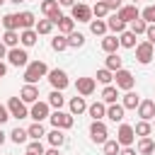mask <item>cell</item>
<instances>
[{
    "instance_id": "obj_1",
    "label": "cell",
    "mask_w": 155,
    "mask_h": 155,
    "mask_svg": "<svg viewBox=\"0 0 155 155\" xmlns=\"http://www.w3.org/2000/svg\"><path fill=\"white\" fill-rule=\"evenodd\" d=\"M48 75V65L44 63V61H31L27 68H24V82H29V85H36L41 78H46Z\"/></svg>"
},
{
    "instance_id": "obj_2",
    "label": "cell",
    "mask_w": 155,
    "mask_h": 155,
    "mask_svg": "<svg viewBox=\"0 0 155 155\" xmlns=\"http://www.w3.org/2000/svg\"><path fill=\"white\" fill-rule=\"evenodd\" d=\"M48 121H51V126H53V128H63V131H68V128H73V124H75V119H73V114H68V111H61V109H56V111H51V116H48Z\"/></svg>"
},
{
    "instance_id": "obj_3",
    "label": "cell",
    "mask_w": 155,
    "mask_h": 155,
    "mask_svg": "<svg viewBox=\"0 0 155 155\" xmlns=\"http://www.w3.org/2000/svg\"><path fill=\"white\" fill-rule=\"evenodd\" d=\"M153 58H155V46H153L150 41H140V44L136 46V61H138L140 65H148Z\"/></svg>"
},
{
    "instance_id": "obj_4",
    "label": "cell",
    "mask_w": 155,
    "mask_h": 155,
    "mask_svg": "<svg viewBox=\"0 0 155 155\" xmlns=\"http://www.w3.org/2000/svg\"><path fill=\"white\" fill-rule=\"evenodd\" d=\"M70 17L75 19V22H92V7L87 5V2H75L73 7H70Z\"/></svg>"
},
{
    "instance_id": "obj_5",
    "label": "cell",
    "mask_w": 155,
    "mask_h": 155,
    "mask_svg": "<svg viewBox=\"0 0 155 155\" xmlns=\"http://www.w3.org/2000/svg\"><path fill=\"white\" fill-rule=\"evenodd\" d=\"M48 82H51V87L53 90H65L68 85H70V80H68V75H65V70H61V68H53V70H48Z\"/></svg>"
},
{
    "instance_id": "obj_6",
    "label": "cell",
    "mask_w": 155,
    "mask_h": 155,
    "mask_svg": "<svg viewBox=\"0 0 155 155\" xmlns=\"http://www.w3.org/2000/svg\"><path fill=\"white\" fill-rule=\"evenodd\" d=\"M90 138H92L94 143H99V145L109 140V131H107V124H104L102 119H99V121H92V124H90Z\"/></svg>"
},
{
    "instance_id": "obj_7",
    "label": "cell",
    "mask_w": 155,
    "mask_h": 155,
    "mask_svg": "<svg viewBox=\"0 0 155 155\" xmlns=\"http://www.w3.org/2000/svg\"><path fill=\"white\" fill-rule=\"evenodd\" d=\"M114 80H116V87H119V90H124V92L133 90V85H136V78H133V73H131V70H124V68L114 73Z\"/></svg>"
},
{
    "instance_id": "obj_8",
    "label": "cell",
    "mask_w": 155,
    "mask_h": 155,
    "mask_svg": "<svg viewBox=\"0 0 155 155\" xmlns=\"http://www.w3.org/2000/svg\"><path fill=\"white\" fill-rule=\"evenodd\" d=\"M7 109H10V116L12 119H27L29 116V109H27V104L19 97H10L7 99Z\"/></svg>"
},
{
    "instance_id": "obj_9",
    "label": "cell",
    "mask_w": 155,
    "mask_h": 155,
    "mask_svg": "<svg viewBox=\"0 0 155 155\" xmlns=\"http://www.w3.org/2000/svg\"><path fill=\"white\" fill-rule=\"evenodd\" d=\"M7 61H10V65H15V68H27L29 65V56H27V51L24 48H19V46H15V48H10L7 51Z\"/></svg>"
},
{
    "instance_id": "obj_10",
    "label": "cell",
    "mask_w": 155,
    "mask_h": 155,
    "mask_svg": "<svg viewBox=\"0 0 155 155\" xmlns=\"http://www.w3.org/2000/svg\"><path fill=\"white\" fill-rule=\"evenodd\" d=\"M116 140L121 143V148L133 145V140H136V131H133V126L121 121V126H119V131H116Z\"/></svg>"
},
{
    "instance_id": "obj_11",
    "label": "cell",
    "mask_w": 155,
    "mask_h": 155,
    "mask_svg": "<svg viewBox=\"0 0 155 155\" xmlns=\"http://www.w3.org/2000/svg\"><path fill=\"white\" fill-rule=\"evenodd\" d=\"M41 12L53 22V24H58V19L63 17V12H61V5H58V0H44L41 2Z\"/></svg>"
},
{
    "instance_id": "obj_12",
    "label": "cell",
    "mask_w": 155,
    "mask_h": 155,
    "mask_svg": "<svg viewBox=\"0 0 155 155\" xmlns=\"http://www.w3.org/2000/svg\"><path fill=\"white\" fill-rule=\"evenodd\" d=\"M29 116H31L34 121L48 119V116H51V104H48V102H34L31 109H29Z\"/></svg>"
},
{
    "instance_id": "obj_13",
    "label": "cell",
    "mask_w": 155,
    "mask_h": 155,
    "mask_svg": "<svg viewBox=\"0 0 155 155\" xmlns=\"http://www.w3.org/2000/svg\"><path fill=\"white\" fill-rule=\"evenodd\" d=\"M94 87H97L94 78H78V82H75V90H78V94H82V97H90V94L94 92Z\"/></svg>"
},
{
    "instance_id": "obj_14",
    "label": "cell",
    "mask_w": 155,
    "mask_h": 155,
    "mask_svg": "<svg viewBox=\"0 0 155 155\" xmlns=\"http://www.w3.org/2000/svg\"><path fill=\"white\" fill-rule=\"evenodd\" d=\"M19 99H22L24 104H34V102H39V87L27 82V85L19 90Z\"/></svg>"
},
{
    "instance_id": "obj_15",
    "label": "cell",
    "mask_w": 155,
    "mask_h": 155,
    "mask_svg": "<svg viewBox=\"0 0 155 155\" xmlns=\"http://www.w3.org/2000/svg\"><path fill=\"white\" fill-rule=\"evenodd\" d=\"M124 114H126L124 104H119V102H114V104H107V119H109V121H114V124H121V121H124Z\"/></svg>"
},
{
    "instance_id": "obj_16",
    "label": "cell",
    "mask_w": 155,
    "mask_h": 155,
    "mask_svg": "<svg viewBox=\"0 0 155 155\" xmlns=\"http://www.w3.org/2000/svg\"><path fill=\"white\" fill-rule=\"evenodd\" d=\"M138 116L145 119V121H153V119H155V102H153V99H140V104H138Z\"/></svg>"
},
{
    "instance_id": "obj_17",
    "label": "cell",
    "mask_w": 155,
    "mask_h": 155,
    "mask_svg": "<svg viewBox=\"0 0 155 155\" xmlns=\"http://www.w3.org/2000/svg\"><path fill=\"white\" fill-rule=\"evenodd\" d=\"M116 15H119V17H121L126 24H131L133 19H138V17H140V10H138L136 5H124V7H121Z\"/></svg>"
},
{
    "instance_id": "obj_18",
    "label": "cell",
    "mask_w": 155,
    "mask_h": 155,
    "mask_svg": "<svg viewBox=\"0 0 155 155\" xmlns=\"http://www.w3.org/2000/svg\"><path fill=\"white\" fill-rule=\"evenodd\" d=\"M119 46H121V41H119L116 34H104V36H102V48H104L107 53H116Z\"/></svg>"
},
{
    "instance_id": "obj_19",
    "label": "cell",
    "mask_w": 155,
    "mask_h": 155,
    "mask_svg": "<svg viewBox=\"0 0 155 155\" xmlns=\"http://www.w3.org/2000/svg\"><path fill=\"white\" fill-rule=\"evenodd\" d=\"M87 114L92 116V121H99V119L107 116V104H104V102H92V104L87 107Z\"/></svg>"
},
{
    "instance_id": "obj_20",
    "label": "cell",
    "mask_w": 155,
    "mask_h": 155,
    "mask_svg": "<svg viewBox=\"0 0 155 155\" xmlns=\"http://www.w3.org/2000/svg\"><path fill=\"white\" fill-rule=\"evenodd\" d=\"M36 39H39V31H36V29H22V31H19V44L27 46V48L34 46Z\"/></svg>"
},
{
    "instance_id": "obj_21",
    "label": "cell",
    "mask_w": 155,
    "mask_h": 155,
    "mask_svg": "<svg viewBox=\"0 0 155 155\" xmlns=\"http://www.w3.org/2000/svg\"><path fill=\"white\" fill-rule=\"evenodd\" d=\"M119 99V87L116 85H104V90H102V102L104 104H114Z\"/></svg>"
},
{
    "instance_id": "obj_22",
    "label": "cell",
    "mask_w": 155,
    "mask_h": 155,
    "mask_svg": "<svg viewBox=\"0 0 155 155\" xmlns=\"http://www.w3.org/2000/svg\"><path fill=\"white\" fill-rule=\"evenodd\" d=\"M138 155H153L155 153V143H153V138L150 136H143L140 140H138Z\"/></svg>"
},
{
    "instance_id": "obj_23",
    "label": "cell",
    "mask_w": 155,
    "mask_h": 155,
    "mask_svg": "<svg viewBox=\"0 0 155 155\" xmlns=\"http://www.w3.org/2000/svg\"><path fill=\"white\" fill-rule=\"evenodd\" d=\"M107 27H109L114 34H121V31H126V22H124V19H121L116 12H114V15L107 19Z\"/></svg>"
},
{
    "instance_id": "obj_24",
    "label": "cell",
    "mask_w": 155,
    "mask_h": 155,
    "mask_svg": "<svg viewBox=\"0 0 155 155\" xmlns=\"http://www.w3.org/2000/svg\"><path fill=\"white\" fill-rule=\"evenodd\" d=\"M121 104H124V109H138V104H140V97H138L133 90H128V92L121 97Z\"/></svg>"
},
{
    "instance_id": "obj_25",
    "label": "cell",
    "mask_w": 155,
    "mask_h": 155,
    "mask_svg": "<svg viewBox=\"0 0 155 155\" xmlns=\"http://www.w3.org/2000/svg\"><path fill=\"white\" fill-rule=\"evenodd\" d=\"M82 111H87L85 97H82V94H80V97H73V99H70V114H73V116H80Z\"/></svg>"
},
{
    "instance_id": "obj_26",
    "label": "cell",
    "mask_w": 155,
    "mask_h": 155,
    "mask_svg": "<svg viewBox=\"0 0 155 155\" xmlns=\"http://www.w3.org/2000/svg\"><path fill=\"white\" fill-rule=\"evenodd\" d=\"M36 27V17H34V12H19V29H34Z\"/></svg>"
},
{
    "instance_id": "obj_27",
    "label": "cell",
    "mask_w": 155,
    "mask_h": 155,
    "mask_svg": "<svg viewBox=\"0 0 155 155\" xmlns=\"http://www.w3.org/2000/svg\"><path fill=\"white\" fill-rule=\"evenodd\" d=\"M119 41H121V46H124V48H136V46H138V41H136V34H133L131 29L121 31V34H119Z\"/></svg>"
},
{
    "instance_id": "obj_28",
    "label": "cell",
    "mask_w": 155,
    "mask_h": 155,
    "mask_svg": "<svg viewBox=\"0 0 155 155\" xmlns=\"http://www.w3.org/2000/svg\"><path fill=\"white\" fill-rule=\"evenodd\" d=\"M46 138H48V143H51L53 148H61V145L65 143V133H63V128H53L51 133H46Z\"/></svg>"
},
{
    "instance_id": "obj_29",
    "label": "cell",
    "mask_w": 155,
    "mask_h": 155,
    "mask_svg": "<svg viewBox=\"0 0 155 155\" xmlns=\"http://www.w3.org/2000/svg\"><path fill=\"white\" fill-rule=\"evenodd\" d=\"M58 31H61V34H65V36H68L70 31H75V19L63 15V17L58 19Z\"/></svg>"
},
{
    "instance_id": "obj_30",
    "label": "cell",
    "mask_w": 155,
    "mask_h": 155,
    "mask_svg": "<svg viewBox=\"0 0 155 155\" xmlns=\"http://www.w3.org/2000/svg\"><path fill=\"white\" fill-rule=\"evenodd\" d=\"M104 68H109L111 73H116V70H121L124 68V61L116 56V53H107V61H104Z\"/></svg>"
},
{
    "instance_id": "obj_31",
    "label": "cell",
    "mask_w": 155,
    "mask_h": 155,
    "mask_svg": "<svg viewBox=\"0 0 155 155\" xmlns=\"http://www.w3.org/2000/svg\"><path fill=\"white\" fill-rule=\"evenodd\" d=\"M27 138H29V131H27V128H22V126H17V128H12V131H10V140H12V143H17V145H19V143H27Z\"/></svg>"
},
{
    "instance_id": "obj_32",
    "label": "cell",
    "mask_w": 155,
    "mask_h": 155,
    "mask_svg": "<svg viewBox=\"0 0 155 155\" xmlns=\"http://www.w3.org/2000/svg\"><path fill=\"white\" fill-rule=\"evenodd\" d=\"M107 29H109V27H107V19H92V22H90V31H92L94 36H104Z\"/></svg>"
},
{
    "instance_id": "obj_33",
    "label": "cell",
    "mask_w": 155,
    "mask_h": 155,
    "mask_svg": "<svg viewBox=\"0 0 155 155\" xmlns=\"http://www.w3.org/2000/svg\"><path fill=\"white\" fill-rule=\"evenodd\" d=\"M2 27H5V29H12V31H17V29H19V15H15V12L5 15V17H2Z\"/></svg>"
},
{
    "instance_id": "obj_34",
    "label": "cell",
    "mask_w": 155,
    "mask_h": 155,
    "mask_svg": "<svg viewBox=\"0 0 155 155\" xmlns=\"http://www.w3.org/2000/svg\"><path fill=\"white\" fill-rule=\"evenodd\" d=\"M2 41H5V46H7V48H15V46L19 44V31L5 29V34H2Z\"/></svg>"
},
{
    "instance_id": "obj_35",
    "label": "cell",
    "mask_w": 155,
    "mask_h": 155,
    "mask_svg": "<svg viewBox=\"0 0 155 155\" xmlns=\"http://www.w3.org/2000/svg\"><path fill=\"white\" fill-rule=\"evenodd\" d=\"M51 48H53V51H58V53H61V51H65V48H70V46H68V36H65V34L53 36V39H51Z\"/></svg>"
},
{
    "instance_id": "obj_36",
    "label": "cell",
    "mask_w": 155,
    "mask_h": 155,
    "mask_svg": "<svg viewBox=\"0 0 155 155\" xmlns=\"http://www.w3.org/2000/svg\"><path fill=\"white\" fill-rule=\"evenodd\" d=\"M133 131H136V136H140V138H143V136H150V133H153V124L145 121V119H140V121L133 126Z\"/></svg>"
},
{
    "instance_id": "obj_37",
    "label": "cell",
    "mask_w": 155,
    "mask_h": 155,
    "mask_svg": "<svg viewBox=\"0 0 155 155\" xmlns=\"http://www.w3.org/2000/svg\"><path fill=\"white\" fill-rule=\"evenodd\" d=\"M27 131H29V138H31V140H41V138L46 136V131H44L41 121H34V124H31V126H29Z\"/></svg>"
},
{
    "instance_id": "obj_38",
    "label": "cell",
    "mask_w": 155,
    "mask_h": 155,
    "mask_svg": "<svg viewBox=\"0 0 155 155\" xmlns=\"http://www.w3.org/2000/svg\"><path fill=\"white\" fill-rule=\"evenodd\" d=\"M109 12H111V10L107 7V2H104V0H97V2L92 5V15H94L97 19H102V17H107Z\"/></svg>"
},
{
    "instance_id": "obj_39",
    "label": "cell",
    "mask_w": 155,
    "mask_h": 155,
    "mask_svg": "<svg viewBox=\"0 0 155 155\" xmlns=\"http://www.w3.org/2000/svg\"><path fill=\"white\" fill-rule=\"evenodd\" d=\"M48 104H51L53 109H61V107L65 104V97H63V92H61V90H53V92L48 94Z\"/></svg>"
},
{
    "instance_id": "obj_40",
    "label": "cell",
    "mask_w": 155,
    "mask_h": 155,
    "mask_svg": "<svg viewBox=\"0 0 155 155\" xmlns=\"http://www.w3.org/2000/svg\"><path fill=\"white\" fill-rule=\"evenodd\" d=\"M102 148H104V155H119V150H121V143H119L116 138H109L107 143H102Z\"/></svg>"
},
{
    "instance_id": "obj_41",
    "label": "cell",
    "mask_w": 155,
    "mask_h": 155,
    "mask_svg": "<svg viewBox=\"0 0 155 155\" xmlns=\"http://www.w3.org/2000/svg\"><path fill=\"white\" fill-rule=\"evenodd\" d=\"M85 44V34H80V31H70L68 34V46L70 48H80Z\"/></svg>"
},
{
    "instance_id": "obj_42",
    "label": "cell",
    "mask_w": 155,
    "mask_h": 155,
    "mask_svg": "<svg viewBox=\"0 0 155 155\" xmlns=\"http://www.w3.org/2000/svg\"><path fill=\"white\" fill-rule=\"evenodd\" d=\"M94 78H97V82H102V85H109V82L114 80V73H111L109 68H99Z\"/></svg>"
},
{
    "instance_id": "obj_43",
    "label": "cell",
    "mask_w": 155,
    "mask_h": 155,
    "mask_svg": "<svg viewBox=\"0 0 155 155\" xmlns=\"http://www.w3.org/2000/svg\"><path fill=\"white\" fill-rule=\"evenodd\" d=\"M34 29H36L39 34H51V31H53V22H51L48 17H46V19H39Z\"/></svg>"
},
{
    "instance_id": "obj_44",
    "label": "cell",
    "mask_w": 155,
    "mask_h": 155,
    "mask_svg": "<svg viewBox=\"0 0 155 155\" xmlns=\"http://www.w3.org/2000/svg\"><path fill=\"white\" fill-rule=\"evenodd\" d=\"M145 29H148V22L143 19V17H138V19H133L131 22V31L138 36V34H145Z\"/></svg>"
},
{
    "instance_id": "obj_45",
    "label": "cell",
    "mask_w": 155,
    "mask_h": 155,
    "mask_svg": "<svg viewBox=\"0 0 155 155\" xmlns=\"http://www.w3.org/2000/svg\"><path fill=\"white\" fill-rule=\"evenodd\" d=\"M27 150H29V153H34V155H44V153H46V148H44V143H41V140H31V143L27 145Z\"/></svg>"
},
{
    "instance_id": "obj_46",
    "label": "cell",
    "mask_w": 155,
    "mask_h": 155,
    "mask_svg": "<svg viewBox=\"0 0 155 155\" xmlns=\"http://www.w3.org/2000/svg\"><path fill=\"white\" fill-rule=\"evenodd\" d=\"M140 17H143L148 24H155V5H148V7L140 12Z\"/></svg>"
},
{
    "instance_id": "obj_47",
    "label": "cell",
    "mask_w": 155,
    "mask_h": 155,
    "mask_svg": "<svg viewBox=\"0 0 155 155\" xmlns=\"http://www.w3.org/2000/svg\"><path fill=\"white\" fill-rule=\"evenodd\" d=\"M145 36H148L145 41H150V44L155 46V24H148V29H145Z\"/></svg>"
},
{
    "instance_id": "obj_48",
    "label": "cell",
    "mask_w": 155,
    "mask_h": 155,
    "mask_svg": "<svg viewBox=\"0 0 155 155\" xmlns=\"http://www.w3.org/2000/svg\"><path fill=\"white\" fill-rule=\"evenodd\" d=\"M7 119H12V116H10V109H7L5 104H0V126H2Z\"/></svg>"
},
{
    "instance_id": "obj_49",
    "label": "cell",
    "mask_w": 155,
    "mask_h": 155,
    "mask_svg": "<svg viewBox=\"0 0 155 155\" xmlns=\"http://www.w3.org/2000/svg\"><path fill=\"white\" fill-rule=\"evenodd\" d=\"M104 2H107V7H109V10H116V12L124 7V5H121V0H104Z\"/></svg>"
},
{
    "instance_id": "obj_50",
    "label": "cell",
    "mask_w": 155,
    "mask_h": 155,
    "mask_svg": "<svg viewBox=\"0 0 155 155\" xmlns=\"http://www.w3.org/2000/svg\"><path fill=\"white\" fill-rule=\"evenodd\" d=\"M136 153H138V150H136V148H131V145H126V148H121V150H119V155H136Z\"/></svg>"
},
{
    "instance_id": "obj_51",
    "label": "cell",
    "mask_w": 155,
    "mask_h": 155,
    "mask_svg": "<svg viewBox=\"0 0 155 155\" xmlns=\"http://www.w3.org/2000/svg\"><path fill=\"white\" fill-rule=\"evenodd\" d=\"M2 58H7V46H5V41L0 39V61Z\"/></svg>"
},
{
    "instance_id": "obj_52",
    "label": "cell",
    "mask_w": 155,
    "mask_h": 155,
    "mask_svg": "<svg viewBox=\"0 0 155 155\" xmlns=\"http://www.w3.org/2000/svg\"><path fill=\"white\" fill-rule=\"evenodd\" d=\"M58 5H61V7H73L75 0H58Z\"/></svg>"
},
{
    "instance_id": "obj_53",
    "label": "cell",
    "mask_w": 155,
    "mask_h": 155,
    "mask_svg": "<svg viewBox=\"0 0 155 155\" xmlns=\"http://www.w3.org/2000/svg\"><path fill=\"white\" fill-rule=\"evenodd\" d=\"M44 155H61V153H58V148H53V145H51V148H48Z\"/></svg>"
},
{
    "instance_id": "obj_54",
    "label": "cell",
    "mask_w": 155,
    "mask_h": 155,
    "mask_svg": "<svg viewBox=\"0 0 155 155\" xmlns=\"http://www.w3.org/2000/svg\"><path fill=\"white\" fill-rule=\"evenodd\" d=\"M5 73H7V65L0 61V78H5Z\"/></svg>"
},
{
    "instance_id": "obj_55",
    "label": "cell",
    "mask_w": 155,
    "mask_h": 155,
    "mask_svg": "<svg viewBox=\"0 0 155 155\" xmlns=\"http://www.w3.org/2000/svg\"><path fill=\"white\" fill-rule=\"evenodd\" d=\"M5 138H7V133H2V128H0V145L5 143Z\"/></svg>"
},
{
    "instance_id": "obj_56",
    "label": "cell",
    "mask_w": 155,
    "mask_h": 155,
    "mask_svg": "<svg viewBox=\"0 0 155 155\" xmlns=\"http://www.w3.org/2000/svg\"><path fill=\"white\" fill-rule=\"evenodd\" d=\"M7 2H15V5H19V2H24V0H7Z\"/></svg>"
},
{
    "instance_id": "obj_57",
    "label": "cell",
    "mask_w": 155,
    "mask_h": 155,
    "mask_svg": "<svg viewBox=\"0 0 155 155\" xmlns=\"http://www.w3.org/2000/svg\"><path fill=\"white\" fill-rule=\"evenodd\" d=\"M2 2H7V0H0V5H2Z\"/></svg>"
},
{
    "instance_id": "obj_58",
    "label": "cell",
    "mask_w": 155,
    "mask_h": 155,
    "mask_svg": "<svg viewBox=\"0 0 155 155\" xmlns=\"http://www.w3.org/2000/svg\"><path fill=\"white\" fill-rule=\"evenodd\" d=\"M153 128H155V119H153Z\"/></svg>"
},
{
    "instance_id": "obj_59",
    "label": "cell",
    "mask_w": 155,
    "mask_h": 155,
    "mask_svg": "<svg viewBox=\"0 0 155 155\" xmlns=\"http://www.w3.org/2000/svg\"><path fill=\"white\" fill-rule=\"evenodd\" d=\"M27 155H34V153H29V150H27Z\"/></svg>"
},
{
    "instance_id": "obj_60",
    "label": "cell",
    "mask_w": 155,
    "mask_h": 155,
    "mask_svg": "<svg viewBox=\"0 0 155 155\" xmlns=\"http://www.w3.org/2000/svg\"><path fill=\"white\" fill-rule=\"evenodd\" d=\"M136 2H138V0H133V5H136Z\"/></svg>"
},
{
    "instance_id": "obj_61",
    "label": "cell",
    "mask_w": 155,
    "mask_h": 155,
    "mask_svg": "<svg viewBox=\"0 0 155 155\" xmlns=\"http://www.w3.org/2000/svg\"><path fill=\"white\" fill-rule=\"evenodd\" d=\"M80 2H85V0H80Z\"/></svg>"
},
{
    "instance_id": "obj_62",
    "label": "cell",
    "mask_w": 155,
    "mask_h": 155,
    "mask_svg": "<svg viewBox=\"0 0 155 155\" xmlns=\"http://www.w3.org/2000/svg\"><path fill=\"white\" fill-rule=\"evenodd\" d=\"M0 24H2V19H0Z\"/></svg>"
},
{
    "instance_id": "obj_63",
    "label": "cell",
    "mask_w": 155,
    "mask_h": 155,
    "mask_svg": "<svg viewBox=\"0 0 155 155\" xmlns=\"http://www.w3.org/2000/svg\"><path fill=\"white\" fill-rule=\"evenodd\" d=\"M153 155H155V153H153Z\"/></svg>"
}]
</instances>
